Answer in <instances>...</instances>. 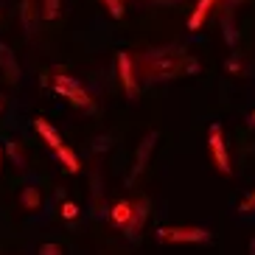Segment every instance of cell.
Wrapping results in <instances>:
<instances>
[{"instance_id":"cell-22","label":"cell","mask_w":255,"mask_h":255,"mask_svg":"<svg viewBox=\"0 0 255 255\" xmlns=\"http://www.w3.org/2000/svg\"><path fill=\"white\" fill-rule=\"evenodd\" d=\"M247 253H250V255H255V239L250 241V247H247Z\"/></svg>"},{"instance_id":"cell-12","label":"cell","mask_w":255,"mask_h":255,"mask_svg":"<svg viewBox=\"0 0 255 255\" xmlns=\"http://www.w3.org/2000/svg\"><path fill=\"white\" fill-rule=\"evenodd\" d=\"M56 157H59L62 163H65V168H68L70 174H76V171H79V168H82V165H79V157H76V154H73V151L68 149V146H62V149L56 151Z\"/></svg>"},{"instance_id":"cell-2","label":"cell","mask_w":255,"mask_h":255,"mask_svg":"<svg viewBox=\"0 0 255 255\" xmlns=\"http://www.w3.org/2000/svg\"><path fill=\"white\" fill-rule=\"evenodd\" d=\"M157 239L165 244H208L210 230H205V227H160Z\"/></svg>"},{"instance_id":"cell-5","label":"cell","mask_w":255,"mask_h":255,"mask_svg":"<svg viewBox=\"0 0 255 255\" xmlns=\"http://www.w3.org/2000/svg\"><path fill=\"white\" fill-rule=\"evenodd\" d=\"M118 73H121V84H124V93L129 98H137V79L132 73V59L129 53H118Z\"/></svg>"},{"instance_id":"cell-20","label":"cell","mask_w":255,"mask_h":255,"mask_svg":"<svg viewBox=\"0 0 255 255\" xmlns=\"http://www.w3.org/2000/svg\"><path fill=\"white\" fill-rule=\"evenodd\" d=\"M110 143H113V140H110V135H98L96 140H93V149H96V151H107V149H110Z\"/></svg>"},{"instance_id":"cell-9","label":"cell","mask_w":255,"mask_h":255,"mask_svg":"<svg viewBox=\"0 0 255 255\" xmlns=\"http://www.w3.org/2000/svg\"><path fill=\"white\" fill-rule=\"evenodd\" d=\"M132 213H135V205H132V202H115V208H113L110 216H113V222L118 227H124L129 219H132Z\"/></svg>"},{"instance_id":"cell-8","label":"cell","mask_w":255,"mask_h":255,"mask_svg":"<svg viewBox=\"0 0 255 255\" xmlns=\"http://www.w3.org/2000/svg\"><path fill=\"white\" fill-rule=\"evenodd\" d=\"M216 3H219V0H199V3H196V8H194V14L188 17V28H191V31L202 28L205 17L210 14V8L216 6Z\"/></svg>"},{"instance_id":"cell-16","label":"cell","mask_w":255,"mask_h":255,"mask_svg":"<svg viewBox=\"0 0 255 255\" xmlns=\"http://www.w3.org/2000/svg\"><path fill=\"white\" fill-rule=\"evenodd\" d=\"M76 216H79V205H76V202H68V199H65V202H62V219L73 222Z\"/></svg>"},{"instance_id":"cell-23","label":"cell","mask_w":255,"mask_h":255,"mask_svg":"<svg viewBox=\"0 0 255 255\" xmlns=\"http://www.w3.org/2000/svg\"><path fill=\"white\" fill-rule=\"evenodd\" d=\"M250 127H255V113H253V115H250Z\"/></svg>"},{"instance_id":"cell-14","label":"cell","mask_w":255,"mask_h":255,"mask_svg":"<svg viewBox=\"0 0 255 255\" xmlns=\"http://www.w3.org/2000/svg\"><path fill=\"white\" fill-rule=\"evenodd\" d=\"M6 151H8V157L14 160V165H17V168H25V154H23V149H20L17 143H8V146H6Z\"/></svg>"},{"instance_id":"cell-1","label":"cell","mask_w":255,"mask_h":255,"mask_svg":"<svg viewBox=\"0 0 255 255\" xmlns=\"http://www.w3.org/2000/svg\"><path fill=\"white\" fill-rule=\"evenodd\" d=\"M53 90L59 93L62 98H68L73 107H84V110H93V98L90 93L84 90L82 84L76 82L73 76H65V73H56L53 76Z\"/></svg>"},{"instance_id":"cell-10","label":"cell","mask_w":255,"mask_h":255,"mask_svg":"<svg viewBox=\"0 0 255 255\" xmlns=\"http://www.w3.org/2000/svg\"><path fill=\"white\" fill-rule=\"evenodd\" d=\"M0 68L6 70V76L14 82L17 76H20V68H17V62H14V56H11V51H8L6 45H0Z\"/></svg>"},{"instance_id":"cell-3","label":"cell","mask_w":255,"mask_h":255,"mask_svg":"<svg viewBox=\"0 0 255 255\" xmlns=\"http://www.w3.org/2000/svg\"><path fill=\"white\" fill-rule=\"evenodd\" d=\"M208 146H210V157H213V165L219 168V174L230 177L233 165H230V154H227V143H225V129L222 124H210V132H208Z\"/></svg>"},{"instance_id":"cell-15","label":"cell","mask_w":255,"mask_h":255,"mask_svg":"<svg viewBox=\"0 0 255 255\" xmlns=\"http://www.w3.org/2000/svg\"><path fill=\"white\" fill-rule=\"evenodd\" d=\"M39 255H65V247L56 241H45V244H39Z\"/></svg>"},{"instance_id":"cell-24","label":"cell","mask_w":255,"mask_h":255,"mask_svg":"<svg viewBox=\"0 0 255 255\" xmlns=\"http://www.w3.org/2000/svg\"><path fill=\"white\" fill-rule=\"evenodd\" d=\"M0 160H3V149H0Z\"/></svg>"},{"instance_id":"cell-13","label":"cell","mask_w":255,"mask_h":255,"mask_svg":"<svg viewBox=\"0 0 255 255\" xmlns=\"http://www.w3.org/2000/svg\"><path fill=\"white\" fill-rule=\"evenodd\" d=\"M39 17H42V20H56V17H59V0H45Z\"/></svg>"},{"instance_id":"cell-7","label":"cell","mask_w":255,"mask_h":255,"mask_svg":"<svg viewBox=\"0 0 255 255\" xmlns=\"http://www.w3.org/2000/svg\"><path fill=\"white\" fill-rule=\"evenodd\" d=\"M34 129H37V132H39V137H42V140H45L53 151H59L62 146H65V143H62V135H59V132H56V129L51 127V124H48L45 118H34Z\"/></svg>"},{"instance_id":"cell-18","label":"cell","mask_w":255,"mask_h":255,"mask_svg":"<svg viewBox=\"0 0 255 255\" xmlns=\"http://www.w3.org/2000/svg\"><path fill=\"white\" fill-rule=\"evenodd\" d=\"M107 8H110V14L115 17V20H121L124 17V6H121V0H104Z\"/></svg>"},{"instance_id":"cell-4","label":"cell","mask_w":255,"mask_h":255,"mask_svg":"<svg viewBox=\"0 0 255 255\" xmlns=\"http://www.w3.org/2000/svg\"><path fill=\"white\" fill-rule=\"evenodd\" d=\"M146 216H149V199H146V196H140V199L135 202V213H132V219L124 225V236H127V239H132V241H137V233H140Z\"/></svg>"},{"instance_id":"cell-6","label":"cell","mask_w":255,"mask_h":255,"mask_svg":"<svg viewBox=\"0 0 255 255\" xmlns=\"http://www.w3.org/2000/svg\"><path fill=\"white\" fill-rule=\"evenodd\" d=\"M154 143H157V132H149V135L143 137L140 149H137V157H135V171H132V177H129V180H135L137 174L146 168V163H149V154L154 151Z\"/></svg>"},{"instance_id":"cell-25","label":"cell","mask_w":255,"mask_h":255,"mask_svg":"<svg viewBox=\"0 0 255 255\" xmlns=\"http://www.w3.org/2000/svg\"><path fill=\"white\" fill-rule=\"evenodd\" d=\"M0 110H3V107H0Z\"/></svg>"},{"instance_id":"cell-11","label":"cell","mask_w":255,"mask_h":255,"mask_svg":"<svg viewBox=\"0 0 255 255\" xmlns=\"http://www.w3.org/2000/svg\"><path fill=\"white\" fill-rule=\"evenodd\" d=\"M20 205H23L25 210H37L39 205H42V194H39V188H23Z\"/></svg>"},{"instance_id":"cell-19","label":"cell","mask_w":255,"mask_h":255,"mask_svg":"<svg viewBox=\"0 0 255 255\" xmlns=\"http://www.w3.org/2000/svg\"><path fill=\"white\" fill-rule=\"evenodd\" d=\"M239 210H241V213H250V210H255V188L250 191L247 196H244V202L239 205Z\"/></svg>"},{"instance_id":"cell-21","label":"cell","mask_w":255,"mask_h":255,"mask_svg":"<svg viewBox=\"0 0 255 255\" xmlns=\"http://www.w3.org/2000/svg\"><path fill=\"white\" fill-rule=\"evenodd\" d=\"M236 3H244V0H225V6H227V8H233Z\"/></svg>"},{"instance_id":"cell-17","label":"cell","mask_w":255,"mask_h":255,"mask_svg":"<svg viewBox=\"0 0 255 255\" xmlns=\"http://www.w3.org/2000/svg\"><path fill=\"white\" fill-rule=\"evenodd\" d=\"M222 31H225V42L230 48H236V28H233L230 20H225V23H222Z\"/></svg>"}]
</instances>
